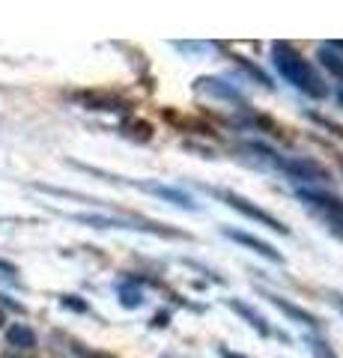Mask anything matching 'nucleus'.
Wrapping results in <instances>:
<instances>
[{
  "label": "nucleus",
  "mask_w": 343,
  "mask_h": 358,
  "mask_svg": "<svg viewBox=\"0 0 343 358\" xmlns=\"http://www.w3.org/2000/svg\"><path fill=\"white\" fill-rule=\"evenodd\" d=\"M272 63H275V69L281 72L284 81L293 84L295 90H302L305 96H311V99H326L328 96V87H326L323 78H319V72L293 48L290 42H275L272 45Z\"/></svg>",
  "instance_id": "nucleus-1"
},
{
  "label": "nucleus",
  "mask_w": 343,
  "mask_h": 358,
  "mask_svg": "<svg viewBox=\"0 0 343 358\" xmlns=\"http://www.w3.org/2000/svg\"><path fill=\"white\" fill-rule=\"evenodd\" d=\"M275 167H278V171H284V173H290L295 182H307V185H316V182H328V171L319 162H314V159H302V155H298V159H275Z\"/></svg>",
  "instance_id": "nucleus-2"
},
{
  "label": "nucleus",
  "mask_w": 343,
  "mask_h": 358,
  "mask_svg": "<svg viewBox=\"0 0 343 358\" xmlns=\"http://www.w3.org/2000/svg\"><path fill=\"white\" fill-rule=\"evenodd\" d=\"M215 197H221V200H224V203L227 206H233L236 212H242V215H245V218H251V221H257V224H263V227H269V230H278V233H290V230H286L284 227V224L278 221V218H272L269 215V212H263L260 206H254L251 203V200H245V197H239L236 192H218V188H215V192H212Z\"/></svg>",
  "instance_id": "nucleus-3"
},
{
  "label": "nucleus",
  "mask_w": 343,
  "mask_h": 358,
  "mask_svg": "<svg viewBox=\"0 0 343 358\" xmlns=\"http://www.w3.org/2000/svg\"><path fill=\"white\" fill-rule=\"evenodd\" d=\"M224 236H227V239H233V242H239V245H245V248H251V251H257L260 257H265V260L284 263V257L275 251L269 242H263V239H257V236H248V233H239V230H224Z\"/></svg>",
  "instance_id": "nucleus-4"
},
{
  "label": "nucleus",
  "mask_w": 343,
  "mask_h": 358,
  "mask_svg": "<svg viewBox=\"0 0 343 358\" xmlns=\"http://www.w3.org/2000/svg\"><path fill=\"white\" fill-rule=\"evenodd\" d=\"M143 192H149V194H156L161 200H168V203L173 206H182V209H194V200L188 197L185 192H180V188H170V185H152V182H140Z\"/></svg>",
  "instance_id": "nucleus-5"
},
{
  "label": "nucleus",
  "mask_w": 343,
  "mask_h": 358,
  "mask_svg": "<svg viewBox=\"0 0 343 358\" xmlns=\"http://www.w3.org/2000/svg\"><path fill=\"white\" fill-rule=\"evenodd\" d=\"M6 341H9V346H15V350L27 352V350H33V346H36V334H33L27 326L15 322V326L6 329Z\"/></svg>",
  "instance_id": "nucleus-6"
},
{
  "label": "nucleus",
  "mask_w": 343,
  "mask_h": 358,
  "mask_svg": "<svg viewBox=\"0 0 343 358\" xmlns=\"http://www.w3.org/2000/svg\"><path fill=\"white\" fill-rule=\"evenodd\" d=\"M265 299H269L275 308H281V310L286 313V317H293V320H298V322H305V326H311V329H316V326H319V320L314 317V313H307V310H302V308L290 305L286 299H281V296H265Z\"/></svg>",
  "instance_id": "nucleus-7"
},
{
  "label": "nucleus",
  "mask_w": 343,
  "mask_h": 358,
  "mask_svg": "<svg viewBox=\"0 0 343 358\" xmlns=\"http://www.w3.org/2000/svg\"><path fill=\"white\" fill-rule=\"evenodd\" d=\"M227 305H230V308H233V310L239 313V317H245V320H248V326H254V329H257L260 334H265V338H269V334H272V329H269V326H265V320L260 317V313H257V310H251V308L245 305V301H239V299H230V301H227Z\"/></svg>",
  "instance_id": "nucleus-8"
},
{
  "label": "nucleus",
  "mask_w": 343,
  "mask_h": 358,
  "mask_svg": "<svg viewBox=\"0 0 343 358\" xmlns=\"http://www.w3.org/2000/svg\"><path fill=\"white\" fill-rule=\"evenodd\" d=\"M197 84H200V90H206V93H215V96H221V99H236V102L242 99L233 87H221L218 78H200Z\"/></svg>",
  "instance_id": "nucleus-9"
},
{
  "label": "nucleus",
  "mask_w": 343,
  "mask_h": 358,
  "mask_svg": "<svg viewBox=\"0 0 343 358\" xmlns=\"http://www.w3.org/2000/svg\"><path fill=\"white\" fill-rule=\"evenodd\" d=\"M319 63L326 66V72H331L335 78H340V81H343V57H337V54L331 48H326V45L319 48Z\"/></svg>",
  "instance_id": "nucleus-10"
},
{
  "label": "nucleus",
  "mask_w": 343,
  "mask_h": 358,
  "mask_svg": "<svg viewBox=\"0 0 343 358\" xmlns=\"http://www.w3.org/2000/svg\"><path fill=\"white\" fill-rule=\"evenodd\" d=\"M119 301H123L126 308H140L143 296L138 293V289H129V287H123V289H119Z\"/></svg>",
  "instance_id": "nucleus-11"
},
{
  "label": "nucleus",
  "mask_w": 343,
  "mask_h": 358,
  "mask_svg": "<svg viewBox=\"0 0 343 358\" xmlns=\"http://www.w3.org/2000/svg\"><path fill=\"white\" fill-rule=\"evenodd\" d=\"M314 346H316L319 358H335V355H331V350H328V343H323V341H314Z\"/></svg>",
  "instance_id": "nucleus-12"
},
{
  "label": "nucleus",
  "mask_w": 343,
  "mask_h": 358,
  "mask_svg": "<svg viewBox=\"0 0 343 358\" xmlns=\"http://www.w3.org/2000/svg\"><path fill=\"white\" fill-rule=\"evenodd\" d=\"M0 272H3V275H15V266L6 263V260H0Z\"/></svg>",
  "instance_id": "nucleus-13"
},
{
  "label": "nucleus",
  "mask_w": 343,
  "mask_h": 358,
  "mask_svg": "<svg viewBox=\"0 0 343 358\" xmlns=\"http://www.w3.org/2000/svg\"><path fill=\"white\" fill-rule=\"evenodd\" d=\"M221 358H245V355H239V352H230V350H221Z\"/></svg>",
  "instance_id": "nucleus-14"
},
{
  "label": "nucleus",
  "mask_w": 343,
  "mask_h": 358,
  "mask_svg": "<svg viewBox=\"0 0 343 358\" xmlns=\"http://www.w3.org/2000/svg\"><path fill=\"white\" fill-rule=\"evenodd\" d=\"M326 48H340V51H343V42H328Z\"/></svg>",
  "instance_id": "nucleus-15"
},
{
  "label": "nucleus",
  "mask_w": 343,
  "mask_h": 358,
  "mask_svg": "<svg viewBox=\"0 0 343 358\" xmlns=\"http://www.w3.org/2000/svg\"><path fill=\"white\" fill-rule=\"evenodd\" d=\"M337 102H340V108H343V90H340V93H337Z\"/></svg>",
  "instance_id": "nucleus-16"
},
{
  "label": "nucleus",
  "mask_w": 343,
  "mask_h": 358,
  "mask_svg": "<svg viewBox=\"0 0 343 358\" xmlns=\"http://www.w3.org/2000/svg\"><path fill=\"white\" fill-rule=\"evenodd\" d=\"M6 358H27V355H6Z\"/></svg>",
  "instance_id": "nucleus-17"
},
{
  "label": "nucleus",
  "mask_w": 343,
  "mask_h": 358,
  "mask_svg": "<svg viewBox=\"0 0 343 358\" xmlns=\"http://www.w3.org/2000/svg\"><path fill=\"white\" fill-rule=\"evenodd\" d=\"M0 326H3V313H0Z\"/></svg>",
  "instance_id": "nucleus-18"
},
{
  "label": "nucleus",
  "mask_w": 343,
  "mask_h": 358,
  "mask_svg": "<svg viewBox=\"0 0 343 358\" xmlns=\"http://www.w3.org/2000/svg\"><path fill=\"white\" fill-rule=\"evenodd\" d=\"M337 305H340V308H343V299H337Z\"/></svg>",
  "instance_id": "nucleus-19"
}]
</instances>
